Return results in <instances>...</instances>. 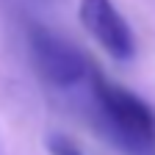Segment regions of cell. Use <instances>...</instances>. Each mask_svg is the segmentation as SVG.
<instances>
[{
    "label": "cell",
    "mask_w": 155,
    "mask_h": 155,
    "mask_svg": "<svg viewBox=\"0 0 155 155\" xmlns=\"http://www.w3.org/2000/svg\"><path fill=\"white\" fill-rule=\"evenodd\" d=\"M94 127L125 155H155V111L136 91L94 69L83 91Z\"/></svg>",
    "instance_id": "obj_1"
},
{
    "label": "cell",
    "mask_w": 155,
    "mask_h": 155,
    "mask_svg": "<svg viewBox=\"0 0 155 155\" xmlns=\"http://www.w3.org/2000/svg\"><path fill=\"white\" fill-rule=\"evenodd\" d=\"M25 42L33 69L39 72L42 83H47L53 91L61 94L86 91L97 67L81 47H75L69 39H64L61 33H55L53 28L36 22V19L25 25Z\"/></svg>",
    "instance_id": "obj_2"
},
{
    "label": "cell",
    "mask_w": 155,
    "mask_h": 155,
    "mask_svg": "<svg viewBox=\"0 0 155 155\" xmlns=\"http://www.w3.org/2000/svg\"><path fill=\"white\" fill-rule=\"evenodd\" d=\"M78 17L111 58L130 61L136 55V36L114 0H78Z\"/></svg>",
    "instance_id": "obj_3"
},
{
    "label": "cell",
    "mask_w": 155,
    "mask_h": 155,
    "mask_svg": "<svg viewBox=\"0 0 155 155\" xmlns=\"http://www.w3.org/2000/svg\"><path fill=\"white\" fill-rule=\"evenodd\" d=\"M47 150H50V155H83L81 144L69 139L67 133H53L47 139Z\"/></svg>",
    "instance_id": "obj_4"
}]
</instances>
